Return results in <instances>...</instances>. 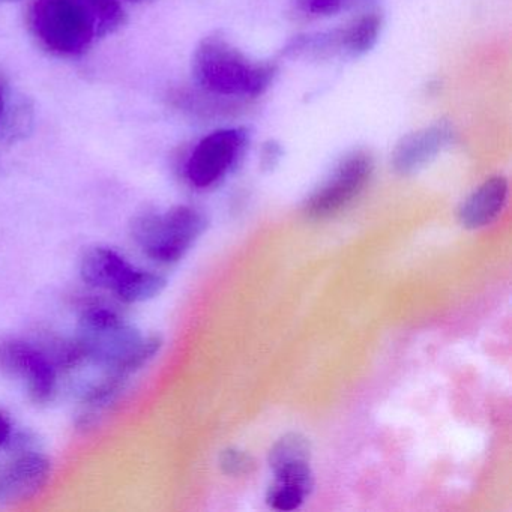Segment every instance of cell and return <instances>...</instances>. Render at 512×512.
I'll list each match as a JSON object with an SVG mask.
<instances>
[{
    "label": "cell",
    "mask_w": 512,
    "mask_h": 512,
    "mask_svg": "<svg viewBox=\"0 0 512 512\" xmlns=\"http://www.w3.org/2000/svg\"><path fill=\"white\" fill-rule=\"evenodd\" d=\"M53 464L43 452L25 449L0 469V500L25 502L44 490L52 478Z\"/></svg>",
    "instance_id": "obj_10"
},
{
    "label": "cell",
    "mask_w": 512,
    "mask_h": 512,
    "mask_svg": "<svg viewBox=\"0 0 512 512\" xmlns=\"http://www.w3.org/2000/svg\"><path fill=\"white\" fill-rule=\"evenodd\" d=\"M80 277L88 286L110 293L122 304H143L166 289V278L131 263L115 248H89L80 260Z\"/></svg>",
    "instance_id": "obj_4"
},
{
    "label": "cell",
    "mask_w": 512,
    "mask_h": 512,
    "mask_svg": "<svg viewBox=\"0 0 512 512\" xmlns=\"http://www.w3.org/2000/svg\"><path fill=\"white\" fill-rule=\"evenodd\" d=\"M310 460V442L299 433L284 434L274 443L268 455V463L274 473L287 467L310 464Z\"/></svg>",
    "instance_id": "obj_12"
},
{
    "label": "cell",
    "mask_w": 512,
    "mask_h": 512,
    "mask_svg": "<svg viewBox=\"0 0 512 512\" xmlns=\"http://www.w3.org/2000/svg\"><path fill=\"white\" fill-rule=\"evenodd\" d=\"M374 172L376 160L371 152L364 149L350 152L305 200V214L311 218H325L337 214L364 193Z\"/></svg>",
    "instance_id": "obj_6"
},
{
    "label": "cell",
    "mask_w": 512,
    "mask_h": 512,
    "mask_svg": "<svg viewBox=\"0 0 512 512\" xmlns=\"http://www.w3.org/2000/svg\"><path fill=\"white\" fill-rule=\"evenodd\" d=\"M0 371L23 383L34 403L47 404L58 391L59 368L50 353L29 341L11 338L0 343Z\"/></svg>",
    "instance_id": "obj_7"
},
{
    "label": "cell",
    "mask_w": 512,
    "mask_h": 512,
    "mask_svg": "<svg viewBox=\"0 0 512 512\" xmlns=\"http://www.w3.org/2000/svg\"><path fill=\"white\" fill-rule=\"evenodd\" d=\"M8 112H10V91L4 77H0V131L8 121Z\"/></svg>",
    "instance_id": "obj_18"
},
{
    "label": "cell",
    "mask_w": 512,
    "mask_h": 512,
    "mask_svg": "<svg viewBox=\"0 0 512 512\" xmlns=\"http://www.w3.org/2000/svg\"><path fill=\"white\" fill-rule=\"evenodd\" d=\"M19 442L13 418L0 410V449L13 448Z\"/></svg>",
    "instance_id": "obj_17"
},
{
    "label": "cell",
    "mask_w": 512,
    "mask_h": 512,
    "mask_svg": "<svg viewBox=\"0 0 512 512\" xmlns=\"http://www.w3.org/2000/svg\"><path fill=\"white\" fill-rule=\"evenodd\" d=\"M376 0H292L298 16L308 20L332 19L350 11L367 10Z\"/></svg>",
    "instance_id": "obj_13"
},
{
    "label": "cell",
    "mask_w": 512,
    "mask_h": 512,
    "mask_svg": "<svg viewBox=\"0 0 512 512\" xmlns=\"http://www.w3.org/2000/svg\"><path fill=\"white\" fill-rule=\"evenodd\" d=\"M205 212L196 206L178 205L164 212H146L131 223V238L148 259L172 265L208 230Z\"/></svg>",
    "instance_id": "obj_3"
},
{
    "label": "cell",
    "mask_w": 512,
    "mask_h": 512,
    "mask_svg": "<svg viewBox=\"0 0 512 512\" xmlns=\"http://www.w3.org/2000/svg\"><path fill=\"white\" fill-rule=\"evenodd\" d=\"M220 466L227 475L241 476L251 473L256 467L253 457L239 449H226L220 457Z\"/></svg>",
    "instance_id": "obj_15"
},
{
    "label": "cell",
    "mask_w": 512,
    "mask_h": 512,
    "mask_svg": "<svg viewBox=\"0 0 512 512\" xmlns=\"http://www.w3.org/2000/svg\"><path fill=\"white\" fill-rule=\"evenodd\" d=\"M305 494L293 485L275 479L268 491V503L278 511H293L304 503Z\"/></svg>",
    "instance_id": "obj_14"
},
{
    "label": "cell",
    "mask_w": 512,
    "mask_h": 512,
    "mask_svg": "<svg viewBox=\"0 0 512 512\" xmlns=\"http://www.w3.org/2000/svg\"><path fill=\"white\" fill-rule=\"evenodd\" d=\"M29 22L49 52L77 56L95 38L116 31L124 23V10L118 0H35Z\"/></svg>",
    "instance_id": "obj_1"
},
{
    "label": "cell",
    "mask_w": 512,
    "mask_h": 512,
    "mask_svg": "<svg viewBox=\"0 0 512 512\" xmlns=\"http://www.w3.org/2000/svg\"><path fill=\"white\" fill-rule=\"evenodd\" d=\"M250 145V133L242 127L211 131L194 145L184 164L188 184L197 190L217 187L235 172Z\"/></svg>",
    "instance_id": "obj_5"
},
{
    "label": "cell",
    "mask_w": 512,
    "mask_h": 512,
    "mask_svg": "<svg viewBox=\"0 0 512 512\" xmlns=\"http://www.w3.org/2000/svg\"><path fill=\"white\" fill-rule=\"evenodd\" d=\"M281 158H283V148L280 143L275 140L263 143L262 149H260V167L263 172H272L280 163Z\"/></svg>",
    "instance_id": "obj_16"
},
{
    "label": "cell",
    "mask_w": 512,
    "mask_h": 512,
    "mask_svg": "<svg viewBox=\"0 0 512 512\" xmlns=\"http://www.w3.org/2000/svg\"><path fill=\"white\" fill-rule=\"evenodd\" d=\"M382 31V14L367 8L338 28L314 32V53L319 62L361 58L377 46Z\"/></svg>",
    "instance_id": "obj_8"
},
{
    "label": "cell",
    "mask_w": 512,
    "mask_h": 512,
    "mask_svg": "<svg viewBox=\"0 0 512 512\" xmlns=\"http://www.w3.org/2000/svg\"><path fill=\"white\" fill-rule=\"evenodd\" d=\"M509 182L494 175L479 184L458 208V221L464 229L476 230L493 223L508 202Z\"/></svg>",
    "instance_id": "obj_11"
},
{
    "label": "cell",
    "mask_w": 512,
    "mask_h": 512,
    "mask_svg": "<svg viewBox=\"0 0 512 512\" xmlns=\"http://www.w3.org/2000/svg\"><path fill=\"white\" fill-rule=\"evenodd\" d=\"M0 2H4V0H0Z\"/></svg>",
    "instance_id": "obj_19"
},
{
    "label": "cell",
    "mask_w": 512,
    "mask_h": 512,
    "mask_svg": "<svg viewBox=\"0 0 512 512\" xmlns=\"http://www.w3.org/2000/svg\"><path fill=\"white\" fill-rule=\"evenodd\" d=\"M454 139L446 122H434L401 137L391 154V166L400 176H412L433 163Z\"/></svg>",
    "instance_id": "obj_9"
},
{
    "label": "cell",
    "mask_w": 512,
    "mask_h": 512,
    "mask_svg": "<svg viewBox=\"0 0 512 512\" xmlns=\"http://www.w3.org/2000/svg\"><path fill=\"white\" fill-rule=\"evenodd\" d=\"M277 65L254 61L223 35L203 38L194 50L193 76L197 88L227 103L257 100L271 89Z\"/></svg>",
    "instance_id": "obj_2"
}]
</instances>
